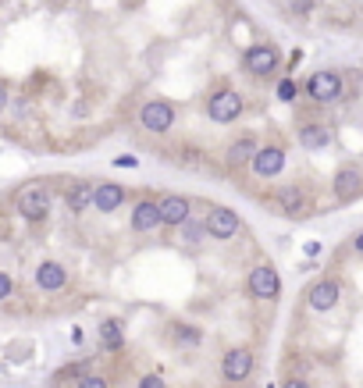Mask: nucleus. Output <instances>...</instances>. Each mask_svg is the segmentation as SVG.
Segmentation results:
<instances>
[{
    "mask_svg": "<svg viewBox=\"0 0 363 388\" xmlns=\"http://www.w3.org/2000/svg\"><path fill=\"white\" fill-rule=\"evenodd\" d=\"M50 189L43 182H25L18 193H15V210L29 221V225H39V221H46L50 214Z\"/></svg>",
    "mask_w": 363,
    "mask_h": 388,
    "instance_id": "1",
    "label": "nucleus"
},
{
    "mask_svg": "<svg viewBox=\"0 0 363 388\" xmlns=\"http://www.w3.org/2000/svg\"><path fill=\"white\" fill-rule=\"evenodd\" d=\"M278 65H282V53H278V46H271V43H256V46H249V50L242 53V68H246L249 75H256V79L275 75Z\"/></svg>",
    "mask_w": 363,
    "mask_h": 388,
    "instance_id": "2",
    "label": "nucleus"
},
{
    "mask_svg": "<svg viewBox=\"0 0 363 388\" xmlns=\"http://www.w3.org/2000/svg\"><path fill=\"white\" fill-rule=\"evenodd\" d=\"M342 93H345L342 75L331 72V68H321V72H314V75L306 79V96L317 100V103H335Z\"/></svg>",
    "mask_w": 363,
    "mask_h": 388,
    "instance_id": "3",
    "label": "nucleus"
},
{
    "mask_svg": "<svg viewBox=\"0 0 363 388\" xmlns=\"http://www.w3.org/2000/svg\"><path fill=\"white\" fill-rule=\"evenodd\" d=\"M239 115H242V96L235 89H228V86L218 89L211 100H206V118L218 122V125H232Z\"/></svg>",
    "mask_w": 363,
    "mask_h": 388,
    "instance_id": "4",
    "label": "nucleus"
},
{
    "mask_svg": "<svg viewBox=\"0 0 363 388\" xmlns=\"http://www.w3.org/2000/svg\"><path fill=\"white\" fill-rule=\"evenodd\" d=\"M139 125H143L146 132H153V136L171 132V125H175V107H171L168 100H150V103H143Z\"/></svg>",
    "mask_w": 363,
    "mask_h": 388,
    "instance_id": "5",
    "label": "nucleus"
},
{
    "mask_svg": "<svg viewBox=\"0 0 363 388\" xmlns=\"http://www.w3.org/2000/svg\"><path fill=\"white\" fill-rule=\"evenodd\" d=\"M203 228H206V235L211 239H235L239 235V228H242V221H239V214L232 210V207H211V214H206V221H203Z\"/></svg>",
    "mask_w": 363,
    "mask_h": 388,
    "instance_id": "6",
    "label": "nucleus"
},
{
    "mask_svg": "<svg viewBox=\"0 0 363 388\" xmlns=\"http://www.w3.org/2000/svg\"><path fill=\"white\" fill-rule=\"evenodd\" d=\"M246 289H249L253 299H278V292H282V278H278V271H275L271 264H260V267H253V271H249Z\"/></svg>",
    "mask_w": 363,
    "mask_h": 388,
    "instance_id": "7",
    "label": "nucleus"
},
{
    "mask_svg": "<svg viewBox=\"0 0 363 388\" xmlns=\"http://www.w3.org/2000/svg\"><path fill=\"white\" fill-rule=\"evenodd\" d=\"M253 172L260 175V179H275V175H282V168H285V150L278 146V143H268V146H256V153H253Z\"/></svg>",
    "mask_w": 363,
    "mask_h": 388,
    "instance_id": "8",
    "label": "nucleus"
},
{
    "mask_svg": "<svg viewBox=\"0 0 363 388\" xmlns=\"http://www.w3.org/2000/svg\"><path fill=\"white\" fill-rule=\"evenodd\" d=\"M335 196L342 200V203H349V200H356L359 193H363V172L359 168H352V164H345V168H338L335 172Z\"/></svg>",
    "mask_w": 363,
    "mask_h": 388,
    "instance_id": "9",
    "label": "nucleus"
},
{
    "mask_svg": "<svg viewBox=\"0 0 363 388\" xmlns=\"http://www.w3.org/2000/svg\"><path fill=\"white\" fill-rule=\"evenodd\" d=\"M221 374H225V381H246L253 374V353L249 349H228L221 360Z\"/></svg>",
    "mask_w": 363,
    "mask_h": 388,
    "instance_id": "10",
    "label": "nucleus"
},
{
    "mask_svg": "<svg viewBox=\"0 0 363 388\" xmlns=\"http://www.w3.org/2000/svg\"><path fill=\"white\" fill-rule=\"evenodd\" d=\"M36 285H39L43 292H61V289L68 285V271H65V264H58V260H43V264L36 267Z\"/></svg>",
    "mask_w": 363,
    "mask_h": 388,
    "instance_id": "11",
    "label": "nucleus"
},
{
    "mask_svg": "<svg viewBox=\"0 0 363 388\" xmlns=\"http://www.w3.org/2000/svg\"><path fill=\"white\" fill-rule=\"evenodd\" d=\"M157 210H161V225H182L185 217H192V203L178 193H168L164 200H157Z\"/></svg>",
    "mask_w": 363,
    "mask_h": 388,
    "instance_id": "12",
    "label": "nucleus"
},
{
    "mask_svg": "<svg viewBox=\"0 0 363 388\" xmlns=\"http://www.w3.org/2000/svg\"><path fill=\"white\" fill-rule=\"evenodd\" d=\"M161 228V210H157V200H139L132 207V232H153Z\"/></svg>",
    "mask_w": 363,
    "mask_h": 388,
    "instance_id": "13",
    "label": "nucleus"
},
{
    "mask_svg": "<svg viewBox=\"0 0 363 388\" xmlns=\"http://www.w3.org/2000/svg\"><path fill=\"white\" fill-rule=\"evenodd\" d=\"M125 203V189L118 182H103V186H93V207L100 214H114L118 207Z\"/></svg>",
    "mask_w": 363,
    "mask_h": 388,
    "instance_id": "14",
    "label": "nucleus"
},
{
    "mask_svg": "<svg viewBox=\"0 0 363 388\" xmlns=\"http://www.w3.org/2000/svg\"><path fill=\"white\" fill-rule=\"evenodd\" d=\"M338 296H342V285L331 282V278H324V282H317L314 289H310V306H314L317 313H328L338 303Z\"/></svg>",
    "mask_w": 363,
    "mask_h": 388,
    "instance_id": "15",
    "label": "nucleus"
},
{
    "mask_svg": "<svg viewBox=\"0 0 363 388\" xmlns=\"http://www.w3.org/2000/svg\"><path fill=\"white\" fill-rule=\"evenodd\" d=\"M306 207H310V200H306V193H303V189L285 186V189L278 193V210H282V214L299 217V214H306Z\"/></svg>",
    "mask_w": 363,
    "mask_h": 388,
    "instance_id": "16",
    "label": "nucleus"
},
{
    "mask_svg": "<svg viewBox=\"0 0 363 388\" xmlns=\"http://www.w3.org/2000/svg\"><path fill=\"white\" fill-rule=\"evenodd\" d=\"M253 153H256V139H253V136H239V139L228 146L225 160H228V168H242V164L253 160Z\"/></svg>",
    "mask_w": 363,
    "mask_h": 388,
    "instance_id": "17",
    "label": "nucleus"
},
{
    "mask_svg": "<svg viewBox=\"0 0 363 388\" xmlns=\"http://www.w3.org/2000/svg\"><path fill=\"white\" fill-rule=\"evenodd\" d=\"M299 146L303 150H328L331 146V132L324 125H303L299 129Z\"/></svg>",
    "mask_w": 363,
    "mask_h": 388,
    "instance_id": "18",
    "label": "nucleus"
},
{
    "mask_svg": "<svg viewBox=\"0 0 363 388\" xmlns=\"http://www.w3.org/2000/svg\"><path fill=\"white\" fill-rule=\"evenodd\" d=\"M65 203L72 214H82L86 207H93V186L89 182H72L68 193H65Z\"/></svg>",
    "mask_w": 363,
    "mask_h": 388,
    "instance_id": "19",
    "label": "nucleus"
},
{
    "mask_svg": "<svg viewBox=\"0 0 363 388\" xmlns=\"http://www.w3.org/2000/svg\"><path fill=\"white\" fill-rule=\"evenodd\" d=\"M100 342H103V349H121L125 346L121 321H100Z\"/></svg>",
    "mask_w": 363,
    "mask_h": 388,
    "instance_id": "20",
    "label": "nucleus"
},
{
    "mask_svg": "<svg viewBox=\"0 0 363 388\" xmlns=\"http://www.w3.org/2000/svg\"><path fill=\"white\" fill-rule=\"evenodd\" d=\"M178 228H182V239H185V242H203V239H206V228H203V221H192V217H185Z\"/></svg>",
    "mask_w": 363,
    "mask_h": 388,
    "instance_id": "21",
    "label": "nucleus"
},
{
    "mask_svg": "<svg viewBox=\"0 0 363 388\" xmlns=\"http://www.w3.org/2000/svg\"><path fill=\"white\" fill-rule=\"evenodd\" d=\"M314 8H317V0H289V11H292L296 18H306Z\"/></svg>",
    "mask_w": 363,
    "mask_h": 388,
    "instance_id": "22",
    "label": "nucleus"
},
{
    "mask_svg": "<svg viewBox=\"0 0 363 388\" xmlns=\"http://www.w3.org/2000/svg\"><path fill=\"white\" fill-rule=\"evenodd\" d=\"M275 93H278V100H282V103H292V100H296V93H299V89H296V82H292V79H282V82H278V89H275Z\"/></svg>",
    "mask_w": 363,
    "mask_h": 388,
    "instance_id": "23",
    "label": "nucleus"
},
{
    "mask_svg": "<svg viewBox=\"0 0 363 388\" xmlns=\"http://www.w3.org/2000/svg\"><path fill=\"white\" fill-rule=\"evenodd\" d=\"M175 335H178V342H185V346H196V342H199V331H196V328H185V324H175Z\"/></svg>",
    "mask_w": 363,
    "mask_h": 388,
    "instance_id": "24",
    "label": "nucleus"
},
{
    "mask_svg": "<svg viewBox=\"0 0 363 388\" xmlns=\"http://www.w3.org/2000/svg\"><path fill=\"white\" fill-rule=\"evenodd\" d=\"M79 388H111V384H107V377H103V374H86L79 381Z\"/></svg>",
    "mask_w": 363,
    "mask_h": 388,
    "instance_id": "25",
    "label": "nucleus"
},
{
    "mask_svg": "<svg viewBox=\"0 0 363 388\" xmlns=\"http://www.w3.org/2000/svg\"><path fill=\"white\" fill-rule=\"evenodd\" d=\"M11 292H15V282H11V274H4V271H0V303H4Z\"/></svg>",
    "mask_w": 363,
    "mask_h": 388,
    "instance_id": "26",
    "label": "nucleus"
},
{
    "mask_svg": "<svg viewBox=\"0 0 363 388\" xmlns=\"http://www.w3.org/2000/svg\"><path fill=\"white\" fill-rule=\"evenodd\" d=\"M139 388H168V384L161 374H146V377H139Z\"/></svg>",
    "mask_w": 363,
    "mask_h": 388,
    "instance_id": "27",
    "label": "nucleus"
},
{
    "mask_svg": "<svg viewBox=\"0 0 363 388\" xmlns=\"http://www.w3.org/2000/svg\"><path fill=\"white\" fill-rule=\"evenodd\" d=\"M114 164H118V168H136V164H139V160H136V157H118Z\"/></svg>",
    "mask_w": 363,
    "mask_h": 388,
    "instance_id": "28",
    "label": "nucleus"
},
{
    "mask_svg": "<svg viewBox=\"0 0 363 388\" xmlns=\"http://www.w3.org/2000/svg\"><path fill=\"white\" fill-rule=\"evenodd\" d=\"M282 388H310V384H306V381H303V377H289V381H285V384H282Z\"/></svg>",
    "mask_w": 363,
    "mask_h": 388,
    "instance_id": "29",
    "label": "nucleus"
},
{
    "mask_svg": "<svg viewBox=\"0 0 363 388\" xmlns=\"http://www.w3.org/2000/svg\"><path fill=\"white\" fill-rule=\"evenodd\" d=\"M4 107H8V89L0 86V110H4Z\"/></svg>",
    "mask_w": 363,
    "mask_h": 388,
    "instance_id": "30",
    "label": "nucleus"
},
{
    "mask_svg": "<svg viewBox=\"0 0 363 388\" xmlns=\"http://www.w3.org/2000/svg\"><path fill=\"white\" fill-rule=\"evenodd\" d=\"M352 250H356V253H363V232L356 235V242H352Z\"/></svg>",
    "mask_w": 363,
    "mask_h": 388,
    "instance_id": "31",
    "label": "nucleus"
}]
</instances>
